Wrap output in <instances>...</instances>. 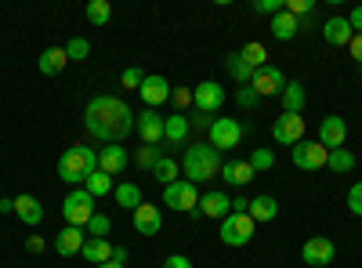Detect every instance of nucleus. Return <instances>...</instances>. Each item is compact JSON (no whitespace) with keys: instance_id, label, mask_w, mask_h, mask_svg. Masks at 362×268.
Instances as JSON below:
<instances>
[{"instance_id":"nucleus-1","label":"nucleus","mask_w":362,"mask_h":268,"mask_svg":"<svg viewBox=\"0 0 362 268\" xmlns=\"http://www.w3.org/2000/svg\"><path fill=\"white\" fill-rule=\"evenodd\" d=\"M83 127H87V134H95L105 145H124L127 134L134 131V112H131V105L124 98L98 95V98H90L87 109H83Z\"/></svg>"},{"instance_id":"nucleus-2","label":"nucleus","mask_w":362,"mask_h":268,"mask_svg":"<svg viewBox=\"0 0 362 268\" xmlns=\"http://www.w3.org/2000/svg\"><path fill=\"white\" fill-rule=\"evenodd\" d=\"M221 153L210 141H199V145H189L185 148V156H181V170H185V182L192 185H203L210 182V177H218L221 174Z\"/></svg>"},{"instance_id":"nucleus-3","label":"nucleus","mask_w":362,"mask_h":268,"mask_svg":"<svg viewBox=\"0 0 362 268\" xmlns=\"http://www.w3.org/2000/svg\"><path fill=\"white\" fill-rule=\"evenodd\" d=\"M95 170H98V153L90 145H69L66 153L58 156V177L69 185H83Z\"/></svg>"},{"instance_id":"nucleus-4","label":"nucleus","mask_w":362,"mask_h":268,"mask_svg":"<svg viewBox=\"0 0 362 268\" xmlns=\"http://www.w3.org/2000/svg\"><path fill=\"white\" fill-rule=\"evenodd\" d=\"M163 206H170L177 214H196L199 211V189L192 182H185V177H177V182L163 185Z\"/></svg>"},{"instance_id":"nucleus-5","label":"nucleus","mask_w":362,"mask_h":268,"mask_svg":"<svg viewBox=\"0 0 362 268\" xmlns=\"http://www.w3.org/2000/svg\"><path fill=\"white\" fill-rule=\"evenodd\" d=\"M95 196H90L87 189H73L66 199H62V218L66 225H76V228H87V221L95 218Z\"/></svg>"},{"instance_id":"nucleus-6","label":"nucleus","mask_w":362,"mask_h":268,"mask_svg":"<svg viewBox=\"0 0 362 268\" xmlns=\"http://www.w3.org/2000/svg\"><path fill=\"white\" fill-rule=\"evenodd\" d=\"M254 232H257V225H254V218L250 214H228V218H221V243L225 247H247L250 240H254Z\"/></svg>"},{"instance_id":"nucleus-7","label":"nucleus","mask_w":362,"mask_h":268,"mask_svg":"<svg viewBox=\"0 0 362 268\" xmlns=\"http://www.w3.org/2000/svg\"><path fill=\"white\" fill-rule=\"evenodd\" d=\"M192 105H196V112H203V116H214V112L225 105V87H221L218 80H199V83L192 87Z\"/></svg>"},{"instance_id":"nucleus-8","label":"nucleus","mask_w":362,"mask_h":268,"mask_svg":"<svg viewBox=\"0 0 362 268\" xmlns=\"http://www.w3.org/2000/svg\"><path fill=\"white\" fill-rule=\"evenodd\" d=\"M305 116L300 112H279L276 116V124H272V138H276L279 145H297V141H305Z\"/></svg>"},{"instance_id":"nucleus-9","label":"nucleus","mask_w":362,"mask_h":268,"mask_svg":"<svg viewBox=\"0 0 362 268\" xmlns=\"http://www.w3.org/2000/svg\"><path fill=\"white\" fill-rule=\"evenodd\" d=\"M243 141V127H239L235 116H218L214 124H210V145L218 148V153H228Z\"/></svg>"},{"instance_id":"nucleus-10","label":"nucleus","mask_w":362,"mask_h":268,"mask_svg":"<svg viewBox=\"0 0 362 268\" xmlns=\"http://www.w3.org/2000/svg\"><path fill=\"white\" fill-rule=\"evenodd\" d=\"M163 124H167V116H160V109L134 112V131H138L141 145H160L163 141Z\"/></svg>"},{"instance_id":"nucleus-11","label":"nucleus","mask_w":362,"mask_h":268,"mask_svg":"<svg viewBox=\"0 0 362 268\" xmlns=\"http://www.w3.org/2000/svg\"><path fill=\"white\" fill-rule=\"evenodd\" d=\"M290 156H293V167H300V170H322L329 153H326V145L305 138V141H297V145L290 148Z\"/></svg>"},{"instance_id":"nucleus-12","label":"nucleus","mask_w":362,"mask_h":268,"mask_svg":"<svg viewBox=\"0 0 362 268\" xmlns=\"http://www.w3.org/2000/svg\"><path fill=\"white\" fill-rule=\"evenodd\" d=\"M334 257H337V247H334V240H326V235H312V240H305V247H300V261L308 268H326Z\"/></svg>"},{"instance_id":"nucleus-13","label":"nucleus","mask_w":362,"mask_h":268,"mask_svg":"<svg viewBox=\"0 0 362 268\" xmlns=\"http://www.w3.org/2000/svg\"><path fill=\"white\" fill-rule=\"evenodd\" d=\"M250 87L257 91V98H279V95H283V87H286V76H283L279 66H264V69L254 73Z\"/></svg>"},{"instance_id":"nucleus-14","label":"nucleus","mask_w":362,"mask_h":268,"mask_svg":"<svg viewBox=\"0 0 362 268\" xmlns=\"http://www.w3.org/2000/svg\"><path fill=\"white\" fill-rule=\"evenodd\" d=\"M344 138H348V124L344 116H322L319 124V145H326V153H334V148H344Z\"/></svg>"},{"instance_id":"nucleus-15","label":"nucleus","mask_w":362,"mask_h":268,"mask_svg":"<svg viewBox=\"0 0 362 268\" xmlns=\"http://www.w3.org/2000/svg\"><path fill=\"white\" fill-rule=\"evenodd\" d=\"M134 232L145 235V240H153V235L163 232V214H160L156 203H141L134 211Z\"/></svg>"},{"instance_id":"nucleus-16","label":"nucleus","mask_w":362,"mask_h":268,"mask_svg":"<svg viewBox=\"0 0 362 268\" xmlns=\"http://www.w3.org/2000/svg\"><path fill=\"white\" fill-rule=\"evenodd\" d=\"M138 95H141L145 109H160L163 102H170V80L167 76H145Z\"/></svg>"},{"instance_id":"nucleus-17","label":"nucleus","mask_w":362,"mask_h":268,"mask_svg":"<svg viewBox=\"0 0 362 268\" xmlns=\"http://www.w3.org/2000/svg\"><path fill=\"white\" fill-rule=\"evenodd\" d=\"M189 131H192V124H189L185 112L167 116V124H163V148H181L185 138H189Z\"/></svg>"},{"instance_id":"nucleus-18","label":"nucleus","mask_w":362,"mask_h":268,"mask_svg":"<svg viewBox=\"0 0 362 268\" xmlns=\"http://www.w3.org/2000/svg\"><path fill=\"white\" fill-rule=\"evenodd\" d=\"M199 218H228L232 214V199L225 196V192H214V189H210V192H203L199 196V211H196Z\"/></svg>"},{"instance_id":"nucleus-19","label":"nucleus","mask_w":362,"mask_h":268,"mask_svg":"<svg viewBox=\"0 0 362 268\" xmlns=\"http://www.w3.org/2000/svg\"><path fill=\"white\" fill-rule=\"evenodd\" d=\"M319 33H322V40L326 44H334V47H348L351 44V25H348V18H341V15H334V18H326L322 25H319Z\"/></svg>"},{"instance_id":"nucleus-20","label":"nucleus","mask_w":362,"mask_h":268,"mask_svg":"<svg viewBox=\"0 0 362 268\" xmlns=\"http://www.w3.org/2000/svg\"><path fill=\"white\" fill-rule=\"evenodd\" d=\"M127 148L124 145H102L98 148V170H105L109 177H116V174H124V167H127Z\"/></svg>"},{"instance_id":"nucleus-21","label":"nucleus","mask_w":362,"mask_h":268,"mask_svg":"<svg viewBox=\"0 0 362 268\" xmlns=\"http://www.w3.org/2000/svg\"><path fill=\"white\" fill-rule=\"evenodd\" d=\"M83 243H87V232H83V228H76V225H66L62 232L54 235V250L62 254V257L80 254V250H83Z\"/></svg>"},{"instance_id":"nucleus-22","label":"nucleus","mask_w":362,"mask_h":268,"mask_svg":"<svg viewBox=\"0 0 362 268\" xmlns=\"http://www.w3.org/2000/svg\"><path fill=\"white\" fill-rule=\"evenodd\" d=\"M15 214H18L29 228H37V225L44 221V206H40V199H37V196L22 192V196H15Z\"/></svg>"},{"instance_id":"nucleus-23","label":"nucleus","mask_w":362,"mask_h":268,"mask_svg":"<svg viewBox=\"0 0 362 268\" xmlns=\"http://www.w3.org/2000/svg\"><path fill=\"white\" fill-rule=\"evenodd\" d=\"M218 177H221L225 185H232V189H243V185L254 182L257 174H254V167H250V160H247V163H221V174H218Z\"/></svg>"},{"instance_id":"nucleus-24","label":"nucleus","mask_w":362,"mask_h":268,"mask_svg":"<svg viewBox=\"0 0 362 268\" xmlns=\"http://www.w3.org/2000/svg\"><path fill=\"white\" fill-rule=\"evenodd\" d=\"M268 29H272V37H276V40H293L297 33H300V18H293L286 8L279 11V15H272V22H268Z\"/></svg>"},{"instance_id":"nucleus-25","label":"nucleus","mask_w":362,"mask_h":268,"mask_svg":"<svg viewBox=\"0 0 362 268\" xmlns=\"http://www.w3.org/2000/svg\"><path fill=\"white\" fill-rule=\"evenodd\" d=\"M247 214L254 218V225H264V221H272V218H276L279 214V199L276 196H254L250 199V206H247Z\"/></svg>"},{"instance_id":"nucleus-26","label":"nucleus","mask_w":362,"mask_h":268,"mask_svg":"<svg viewBox=\"0 0 362 268\" xmlns=\"http://www.w3.org/2000/svg\"><path fill=\"white\" fill-rule=\"evenodd\" d=\"M279 102H283V112H300V109H305V102H308L305 83H300V80H286Z\"/></svg>"},{"instance_id":"nucleus-27","label":"nucleus","mask_w":362,"mask_h":268,"mask_svg":"<svg viewBox=\"0 0 362 268\" xmlns=\"http://www.w3.org/2000/svg\"><path fill=\"white\" fill-rule=\"evenodd\" d=\"M66 62H69L66 47H47V51H40V58H37V69H40L44 76H54V73L66 69Z\"/></svg>"},{"instance_id":"nucleus-28","label":"nucleus","mask_w":362,"mask_h":268,"mask_svg":"<svg viewBox=\"0 0 362 268\" xmlns=\"http://www.w3.org/2000/svg\"><path fill=\"white\" fill-rule=\"evenodd\" d=\"M112 196H116V206H124V211H131V214H134L138 206L145 203V199H141V189H138L134 182H124V185H116V189H112Z\"/></svg>"},{"instance_id":"nucleus-29","label":"nucleus","mask_w":362,"mask_h":268,"mask_svg":"<svg viewBox=\"0 0 362 268\" xmlns=\"http://www.w3.org/2000/svg\"><path fill=\"white\" fill-rule=\"evenodd\" d=\"M83 261H90V264H105V261H112V247H109V240H87L83 243Z\"/></svg>"},{"instance_id":"nucleus-30","label":"nucleus","mask_w":362,"mask_h":268,"mask_svg":"<svg viewBox=\"0 0 362 268\" xmlns=\"http://www.w3.org/2000/svg\"><path fill=\"white\" fill-rule=\"evenodd\" d=\"M225 66H228V76H232L239 87H247V83L254 80V69L243 62V54H239V51H232V54L225 58Z\"/></svg>"},{"instance_id":"nucleus-31","label":"nucleus","mask_w":362,"mask_h":268,"mask_svg":"<svg viewBox=\"0 0 362 268\" xmlns=\"http://www.w3.org/2000/svg\"><path fill=\"white\" fill-rule=\"evenodd\" d=\"M326 170H334V174H351V170H355V153H348V148H334V153L326 156Z\"/></svg>"},{"instance_id":"nucleus-32","label":"nucleus","mask_w":362,"mask_h":268,"mask_svg":"<svg viewBox=\"0 0 362 268\" xmlns=\"http://www.w3.org/2000/svg\"><path fill=\"white\" fill-rule=\"evenodd\" d=\"M83 189H87L90 196H95V199H102V196H109L116 185H112V177H109L105 170H95V174H90L87 182H83Z\"/></svg>"},{"instance_id":"nucleus-33","label":"nucleus","mask_w":362,"mask_h":268,"mask_svg":"<svg viewBox=\"0 0 362 268\" xmlns=\"http://www.w3.org/2000/svg\"><path fill=\"white\" fill-rule=\"evenodd\" d=\"M239 54H243V62L257 73V69H264L268 66V51H264V44H257V40H250L243 51H239Z\"/></svg>"},{"instance_id":"nucleus-34","label":"nucleus","mask_w":362,"mask_h":268,"mask_svg":"<svg viewBox=\"0 0 362 268\" xmlns=\"http://www.w3.org/2000/svg\"><path fill=\"white\" fill-rule=\"evenodd\" d=\"M83 15H87L90 25H105L112 18V4H109V0H90V4L83 8Z\"/></svg>"},{"instance_id":"nucleus-35","label":"nucleus","mask_w":362,"mask_h":268,"mask_svg":"<svg viewBox=\"0 0 362 268\" xmlns=\"http://www.w3.org/2000/svg\"><path fill=\"white\" fill-rule=\"evenodd\" d=\"M148 174H153L160 185H170V182H177V177H181V167H177V163H174L170 156H163V160H160V163H156L153 170H148Z\"/></svg>"},{"instance_id":"nucleus-36","label":"nucleus","mask_w":362,"mask_h":268,"mask_svg":"<svg viewBox=\"0 0 362 268\" xmlns=\"http://www.w3.org/2000/svg\"><path fill=\"white\" fill-rule=\"evenodd\" d=\"M134 160H138V167H141V170H153V167L163 160V145H141Z\"/></svg>"},{"instance_id":"nucleus-37","label":"nucleus","mask_w":362,"mask_h":268,"mask_svg":"<svg viewBox=\"0 0 362 268\" xmlns=\"http://www.w3.org/2000/svg\"><path fill=\"white\" fill-rule=\"evenodd\" d=\"M250 167H254V174H264V170H272V167H276V153H272V148H254Z\"/></svg>"},{"instance_id":"nucleus-38","label":"nucleus","mask_w":362,"mask_h":268,"mask_svg":"<svg viewBox=\"0 0 362 268\" xmlns=\"http://www.w3.org/2000/svg\"><path fill=\"white\" fill-rule=\"evenodd\" d=\"M66 54H69V62H83V58L90 54V40L87 37H73L66 44Z\"/></svg>"},{"instance_id":"nucleus-39","label":"nucleus","mask_w":362,"mask_h":268,"mask_svg":"<svg viewBox=\"0 0 362 268\" xmlns=\"http://www.w3.org/2000/svg\"><path fill=\"white\" fill-rule=\"evenodd\" d=\"M109 228H112V221H109L105 214H95V218L87 221V235H90V240H105Z\"/></svg>"},{"instance_id":"nucleus-40","label":"nucleus","mask_w":362,"mask_h":268,"mask_svg":"<svg viewBox=\"0 0 362 268\" xmlns=\"http://www.w3.org/2000/svg\"><path fill=\"white\" fill-rule=\"evenodd\" d=\"M141 80H145V73H141L138 66H127V69H124V76H119V83H124L127 91H138V87H141Z\"/></svg>"},{"instance_id":"nucleus-41","label":"nucleus","mask_w":362,"mask_h":268,"mask_svg":"<svg viewBox=\"0 0 362 268\" xmlns=\"http://www.w3.org/2000/svg\"><path fill=\"white\" fill-rule=\"evenodd\" d=\"M170 102L177 105V112L189 109L192 105V87H170Z\"/></svg>"},{"instance_id":"nucleus-42","label":"nucleus","mask_w":362,"mask_h":268,"mask_svg":"<svg viewBox=\"0 0 362 268\" xmlns=\"http://www.w3.org/2000/svg\"><path fill=\"white\" fill-rule=\"evenodd\" d=\"M348 211H351L355 218H362V182H355V185L348 189Z\"/></svg>"},{"instance_id":"nucleus-43","label":"nucleus","mask_w":362,"mask_h":268,"mask_svg":"<svg viewBox=\"0 0 362 268\" xmlns=\"http://www.w3.org/2000/svg\"><path fill=\"white\" fill-rule=\"evenodd\" d=\"M286 0H254V11L257 15H279Z\"/></svg>"},{"instance_id":"nucleus-44","label":"nucleus","mask_w":362,"mask_h":268,"mask_svg":"<svg viewBox=\"0 0 362 268\" xmlns=\"http://www.w3.org/2000/svg\"><path fill=\"white\" fill-rule=\"evenodd\" d=\"M261 98H257V91H254V87L247 83V87H239V109H254Z\"/></svg>"},{"instance_id":"nucleus-45","label":"nucleus","mask_w":362,"mask_h":268,"mask_svg":"<svg viewBox=\"0 0 362 268\" xmlns=\"http://www.w3.org/2000/svg\"><path fill=\"white\" fill-rule=\"evenodd\" d=\"M163 268H192V261H189L185 254H170V257L163 261Z\"/></svg>"},{"instance_id":"nucleus-46","label":"nucleus","mask_w":362,"mask_h":268,"mask_svg":"<svg viewBox=\"0 0 362 268\" xmlns=\"http://www.w3.org/2000/svg\"><path fill=\"white\" fill-rule=\"evenodd\" d=\"M44 247H47L44 235H29V240H25V250H29V254H44Z\"/></svg>"},{"instance_id":"nucleus-47","label":"nucleus","mask_w":362,"mask_h":268,"mask_svg":"<svg viewBox=\"0 0 362 268\" xmlns=\"http://www.w3.org/2000/svg\"><path fill=\"white\" fill-rule=\"evenodd\" d=\"M348 51H351V58H355V62L362 66V33H355V37H351V44H348Z\"/></svg>"},{"instance_id":"nucleus-48","label":"nucleus","mask_w":362,"mask_h":268,"mask_svg":"<svg viewBox=\"0 0 362 268\" xmlns=\"http://www.w3.org/2000/svg\"><path fill=\"white\" fill-rule=\"evenodd\" d=\"M348 25H351V33H362V8H355L348 15Z\"/></svg>"},{"instance_id":"nucleus-49","label":"nucleus","mask_w":362,"mask_h":268,"mask_svg":"<svg viewBox=\"0 0 362 268\" xmlns=\"http://www.w3.org/2000/svg\"><path fill=\"white\" fill-rule=\"evenodd\" d=\"M127 247H112V261H119V264H127Z\"/></svg>"},{"instance_id":"nucleus-50","label":"nucleus","mask_w":362,"mask_h":268,"mask_svg":"<svg viewBox=\"0 0 362 268\" xmlns=\"http://www.w3.org/2000/svg\"><path fill=\"white\" fill-rule=\"evenodd\" d=\"M192 127H210V124H214V120H210V116H203V112H196V120H189Z\"/></svg>"},{"instance_id":"nucleus-51","label":"nucleus","mask_w":362,"mask_h":268,"mask_svg":"<svg viewBox=\"0 0 362 268\" xmlns=\"http://www.w3.org/2000/svg\"><path fill=\"white\" fill-rule=\"evenodd\" d=\"M8 211H15V199H0V214H8Z\"/></svg>"},{"instance_id":"nucleus-52","label":"nucleus","mask_w":362,"mask_h":268,"mask_svg":"<svg viewBox=\"0 0 362 268\" xmlns=\"http://www.w3.org/2000/svg\"><path fill=\"white\" fill-rule=\"evenodd\" d=\"M98 268H127V264H119V261H105V264H98Z\"/></svg>"}]
</instances>
